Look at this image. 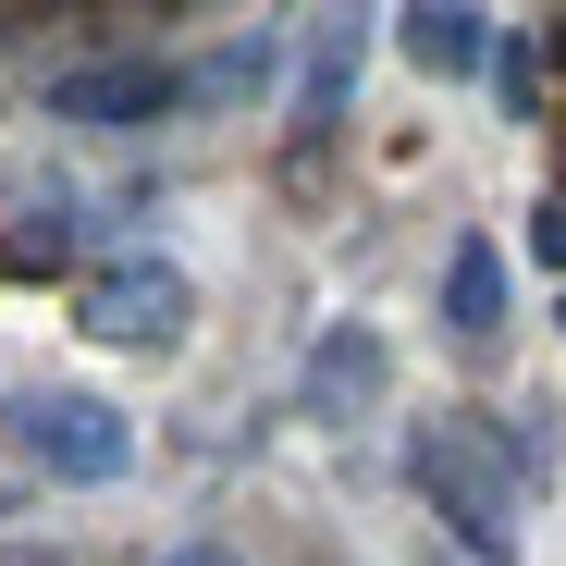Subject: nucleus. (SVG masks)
<instances>
[{
	"label": "nucleus",
	"mask_w": 566,
	"mask_h": 566,
	"mask_svg": "<svg viewBox=\"0 0 566 566\" xmlns=\"http://www.w3.org/2000/svg\"><path fill=\"white\" fill-rule=\"evenodd\" d=\"M407 481L431 493V517L455 530L468 566H517V530H505V517H517V481L493 468V443H481V419H468V407L407 431Z\"/></svg>",
	"instance_id": "nucleus-1"
},
{
	"label": "nucleus",
	"mask_w": 566,
	"mask_h": 566,
	"mask_svg": "<svg viewBox=\"0 0 566 566\" xmlns=\"http://www.w3.org/2000/svg\"><path fill=\"white\" fill-rule=\"evenodd\" d=\"M74 308H86V333H99V345H185V321H198V283H185L160 247H136V259H86Z\"/></svg>",
	"instance_id": "nucleus-2"
},
{
	"label": "nucleus",
	"mask_w": 566,
	"mask_h": 566,
	"mask_svg": "<svg viewBox=\"0 0 566 566\" xmlns=\"http://www.w3.org/2000/svg\"><path fill=\"white\" fill-rule=\"evenodd\" d=\"M13 443L38 481H74V493H99L136 468V431L99 407V395H13Z\"/></svg>",
	"instance_id": "nucleus-3"
},
{
	"label": "nucleus",
	"mask_w": 566,
	"mask_h": 566,
	"mask_svg": "<svg viewBox=\"0 0 566 566\" xmlns=\"http://www.w3.org/2000/svg\"><path fill=\"white\" fill-rule=\"evenodd\" d=\"M185 99H198V74H185V62H148V50H124V62H74V74H50V124H99V136H136V124H172Z\"/></svg>",
	"instance_id": "nucleus-4"
},
{
	"label": "nucleus",
	"mask_w": 566,
	"mask_h": 566,
	"mask_svg": "<svg viewBox=\"0 0 566 566\" xmlns=\"http://www.w3.org/2000/svg\"><path fill=\"white\" fill-rule=\"evenodd\" d=\"M357 62H369V13L345 0V13H308V74H296V148H321L357 99Z\"/></svg>",
	"instance_id": "nucleus-5"
},
{
	"label": "nucleus",
	"mask_w": 566,
	"mask_h": 566,
	"mask_svg": "<svg viewBox=\"0 0 566 566\" xmlns=\"http://www.w3.org/2000/svg\"><path fill=\"white\" fill-rule=\"evenodd\" d=\"M382 382H395V357H382V333H357V321H333V333L308 345V369H296V407H308V419H357V407H382Z\"/></svg>",
	"instance_id": "nucleus-6"
},
{
	"label": "nucleus",
	"mask_w": 566,
	"mask_h": 566,
	"mask_svg": "<svg viewBox=\"0 0 566 566\" xmlns=\"http://www.w3.org/2000/svg\"><path fill=\"white\" fill-rule=\"evenodd\" d=\"M395 50H407L419 74H481V62H493V25H481V0H407Z\"/></svg>",
	"instance_id": "nucleus-7"
},
{
	"label": "nucleus",
	"mask_w": 566,
	"mask_h": 566,
	"mask_svg": "<svg viewBox=\"0 0 566 566\" xmlns=\"http://www.w3.org/2000/svg\"><path fill=\"white\" fill-rule=\"evenodd\" d=\"M443 321H455L468 345H493V333H505V259H493L481 234H455V247H443Z\"/></svg>",
	"instance_id": "nucleus-8"
},
{
	"label": "nucleus",
	"mask_w": 566,
	"mask_h": 566,
	"mask_svg": "<svg viewBox=\"0 0 566 566\" xmlns=\"http://www.w3.org/2000/svg\"><path fill=\"white\" fill-rule=\"evenodd\" d=\"M481 74L505 86V112L530 124V112H542V86H554V50H542V38H493V62H481Z\"/></svg>",
	"instance_id": "nucleus-9"
},
{
	"label": "nucleus",
	"mask_w": 566,
	"mask_h": 566,
	"mask_svg": "<svg viewBox=\"0 0 566 566\" xmlns=\"http://www.w3.org/2000/svg\"><path fill=\"white\" fill-rule=\"evenodd\" d=\"M283 74V38H234L210 74H198V99H259V86Z\"/></svg>",
	"instance_id": "nucleus-10"
},
{
	"label": "nucleus",
	"mask_w": 566,
	"mask_h": 566,
	"mask_svg": "<svg viewBox=\"0 0 566 566\" xmlns=\"http://www.w3.org/2000/svg\"><path fill=\"white\" fill-rule=\"evenodd\" d=\"M530 259H542V271H566V198H554V210L530 222Z\"/></svg>",
	"instance_id": "nucleus-11"
},
{
	"label": "nucleus",
	"mask_w": 566,
	"mask_h": 566,
	"mask_svg": "<svg viewBox=\"0 0 566 566\" xmlns=\"http://www.w3.org/2000/svg\"><path fill=\"white\" fill-rule=\"evenodd\" d=\"M172 566H222V554H172Z\"/></svg>",
	"instance_id": "nucleus-12"
}]
</instances>
